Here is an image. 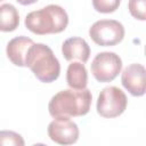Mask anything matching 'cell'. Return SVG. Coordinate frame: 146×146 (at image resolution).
I'll use <instances>...</instances> for the list:
<instances>
[{"label": "cell", "mask_w": 146, "mask_h": 146, "mask_svg": "<svg viewBox=\"0 0 146 146\" xmlns=\"http://www.w3.org/2000/svg\"><path fill=\"white\" fill-rule=\"evenodd\" d=\"M90 70L98 82H111L121 72L122 59L113 51H103L95 56L91 62Z\"/></svg>", "instance_id": "cell-6"}, {"label": "cell", "mask_w": 146, "mask_h": 146, "mask_svg": "<svg viewBox=\"0 0 146 146\" xmlns=\"http://www.w3.org/2000/svg\"><path fill=\"white\" fill-rule=\"evenodd\" d=\"M128 9L133 18L138 21L146 19V0H129Z\"/></svg>", "instance_id": "cell-13"}, {"label": "cell", "mask_w": 146, "mask_h": 146, "mask_svg": "<svg viewBox=\"0 0 146 146\" xmlns=\"http://www.w3.org/2000/svg\"><path fill=\"white\" fill-rule=\"evenodd\" d=\"M146 70L144 65L133 63L128 65L121 75V83L135 97H141L146 90Z\"/></svg>", "instance_id": "cell-8"}, {"label": "cell", "mask_w": 146, "mask_h": 146, "mask_svg": "<svg viewBox=\"0 0 146 146\" xmlns=\"http://www.w3.org/2000/svg\"><path fill=\"white\" fill-rule=\"evenodd\" d=\"M25 27L36 35L56 34L63 32L68 24L66 10L58 5H48L29 13L24 21Z\"/></svg>", "instance_id": "cell-2"}, {"label": "cell", "mask_w": 146, "mask_h": 146, "mask_svg": "<svg viewBox=\"0 0 146 146\" xmlns=\"http://www.w3.org/2000/svg\"><path fill=\"white\" fill-rule=\"evenodd\" d=\"M49 138L59 145H72L79 139L78 124L70 117H55L47 129Z\"/></svg>", "instance_id": "cell-7"}, {"label": "cell", "mask_w": 146, "mask_h": 146, "mask_svg": "<svg viewBox=\"0 0 146 146\" xmlns=\"http://www.w3.org/2000/svg\"><path fill=\"white\" fill-rule=\"evenodd\" d=\"M19 25V14L11 3L0 5V31L13 32Z\"/></svg>", "instance_id": "cell-12"}, {"label": "cell", "mask_w": 146, "mask_h": 146, "mask_svg": "<svg viewBox=\"0 0 146 146\" xmlns=\"http://www.w3.org/2000/svg\"><path fill=\"white\" fill-rule=\"evenodd\" d=\"M25 141L23 137L11 130H1L0 131V146L5 145H18V146H24Z\"/></svg>", "instance_id": "cell-14"}, {"label": "cell", "mask_w": 146, "mask_h": 146, "mask_svg": "<svg viewBox=\"0 0 146 146\" xmlns=\"http://www.w3.org/2000/svg\"><path fill=\"white\" fill-rule=\"evenodd\" d=\"M33 43L34 42L31 38H27L24 35L11 39L7 43V48H6L7 57L14 65L19 66V67H25L26 55H27L30 47Z\"/></svg>", "instance_id": "cell-10"}, {"label": "cell", "mask_w": 146, "mask_h": 146, "mask_svg": "<svg viewBox=\"0 0 146 146\" xmlns=\"http://www.w3.org/2000/svg\"><path fill=\"white\" fill-rule=\"evenodd\" d=\"M62 54L64 58L68 62L74 59L81 63H87L90 56V47L88 42L79 36H72L66 39L62 44Z\"/></svg>", "instance_id": "cell-9"}, {"label": "cell", "mask_w": 146, "mask_h": 146, "mask_svg": "<svg viewBox=\"0 0 146 146\" xmlns=\"http://www.w3.org/2000/svg\"><path fill=\"white\" fill-rule=\"evenodd\" d=\"M66 82L71 89L80 90L87 88L88 72L83 63L73 62L68 65L66 71Z\"/></svg>", "instance_id": "cell-11"}, {"label": "cell", "mask_w": 146, "mask_h": 146, "mask_svg": "<svg viewBox=\"0 0 146 146\" xmlns=\"http://www.w3.org/2000/svg\"><path fill=\"white\" fill-rule=\"evenodd\" d=\"M25 67H29L34 76L43 82L50 83L58 79L60 64L51 48L44 43H33L26 55Z\"/></svg>", "instance_id": "cell-3"}, {"label": "cell", "mask_w": 146, "mask_h": 146, "mask_svg": "<svg viewBox=\"0 0 146 146\" xmlns=\"http://www.w3.org/2000/svg\"><path fill=\"white\" fill-rule=\"evenodd\" d=\"M89 36L97 46L112 47L123 40L124 26L115 19H100L90 26Z\"/></svg>", "instance_id": "cell-5"}, {"label": "cell", "mask_w": 146, "mask_h": 146, "mask_svg": "<svg viewBox=\"0 0 146 146\" xmlns=\"http://www.w3.org/2000/svg\"><path fill=\"white\" fill-rule=\"evenodd\" d=\"M128 99L125 94L117 87L110 86L104 88L97 99V113L106 119L120 116L127 108Z\"/></svg>", "instance_id": "cell-4"}, {"label": "cell", "mask_w": 146, "mask_h": 146, "mask_svg": "<svg viewBox=\"0 0 146 146\" xmlns=\"http://www.w3.org/2000/svg\"><path fill=\"white\" fill-rule=\"evenodd\" d=\"M92 95L87 88L75 90L65 89L55 94L49 104V114L55 117L83 116L89 113L91 107Z\"/></svg>", "instance_id": "cell-1"}, {"label": "cell", "mask_w": 146, "mask_h": 146, "mask_svg": "<svg viewBox=\"0 0 146 146\" xmlns=\"http://www.w3.org/2000/svg\"><path fill=\"white\" fill-rule=\"evenodd\" d=\"M121 3V0H92V7L96 11L102 14L114 13Z\"/></svg>", "instance_id": "cell-15"}, {"label": "cell", "mask_w": 146, "mask_h": 146, "mask_svg": "<svg viewBox=\"0 0 146 146\" xmlns=\"http://www.w3.org/2000/svg\"><path fill=\"white\" fill-rule=\"evenodd\" d=\"M0 1H2V0H0Z\"/></svg>", "instance_id": "cell-17"}, {"label": "cell", "mask_w": 146, "mask_h": 146, "mask_svg": "<svg viewBox=\"0 0 146 146\" xmlns=\"http://www.w3.org/2000/svg\"><path fill=\"white\" fill-rule=\"evenodd\" d=\"M18 3L23 5V6H29V5H32V3H35L38 0H16Z\"/></svg>", "instance_id": "cell-16"}]
</instances>
